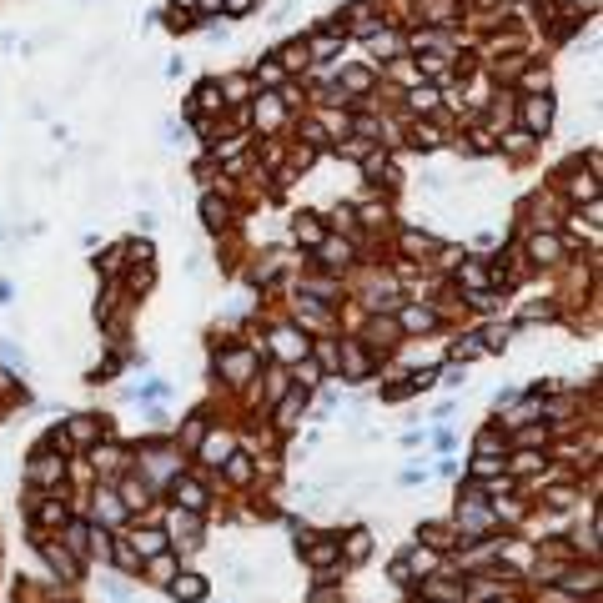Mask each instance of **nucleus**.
Wrapping results in <instances>:
<instances>
[{
    "label": "nucleus",
    "mask_w": 603,
    "mask_h": 603,
    "mask_svg": "<svg viewBox=\"0 0 603 603\" xmlns=\"http://www.w3.org/2000/svg\"><path fill=\"white\" fill-rule=\"evenodd\" d=\"M60 472H66V463H60V458H51V452H35L26 478H31L35 488H56V483H60Z\"/></svg>",
    "instance_id": "obj_1"
},
{
    "label": "nucleus",
    "mask_w": 603,
    "mask_h": 603,
    "mask_svg": "<svg viewBox=\"0 0 603 603\" xmlns=\"http://www.w3.org/2000/svg\"><path fill=\"white\" fill-rule=\"evenodd\" d=\"M171 598H176V603H201V598H206V578L176 573V578H171Z\"/></svg>",
    "instance_id": "obj_2"
},
{
    "label": "nucleus",
    "mask_w": 603,
    "mask_h": 603,
    "mask_svg": "<svg viewBox=\"0 0 603 603\" xmlns=\"http://www.w3.org/2000/svg\"><path fill=\"white\" fill-rule=\"evenodd\" d=\"M171 493H176V508H186V513H201V508H206V488L191 483V478H176V488H171Z\"/></svg>",
    "instance_id": "obj_3"
},
{
    "label": "nucleus",
    "mask_w": 603,
    "mask_h": 603,
    "mask_svg": "<svg viewBox=\"0 0 603 603\" xmlns=\"http://www.w3.org/2000/svg\"><path fill=\"white\" fill-rule=\"evenodd\" d=\"M523 121H528V131H548V126H553V101L548 96H533L523 106Z\"/></svg>",
    "instance_id": "obj_4"
},
{
    "label": "nucleus",
    "mask_w": 603,
    "mask_h": 603,
    "mask_svg": "<svg viewBox=\"0 0 603 603\" xmlns=\"http://www.w3.org/2000/svg\"><path fill=\"white\" fill-rule=\"evenodd\" d=\"M161 548H166V533H161V528H146V533L131 538V553H136V558H156Z\"/></svg>",
    "instance_id": "obj_5"
},
{
    "label": "nucleus",
    "mask_w": 603,
    "mask_h": 603,
    "mask_svg": "<svg viewBox=\"0 0 603 603\" xmlns=\"http://www.w3.org/2000/svg\"><path fill=\"white\" fill-rule=\"evenodd\" d=\"M40 553H46V558H51V568H56V573H66V584H76V578H81V568H76V563H71V558H66V553H60L56 543H40Z\"/></svg>",
    "instance_id": "obj_6"
},
{
    "label": "nucleus",
    "mask_w": 603,
    "mask_h": 603,
    "mask_svg": "<svg viewBox=\"0 0 603 603\" xmlns=\"http://www.w3.org/2000/svg\"><path fill=\"white\" fill-rule=\"evenodd\" d=\"M121 513H126V503L116 498V493H96V518H106V523H121Z\"/></svg>",
    "instance_id": "obj_7"
},
{
    "label": "nucleus",
    "mask_w": 603,
    "mask_h": 603,
    "mask_svg": "<svg viewBox=\"0 0 603 603\" xmlns=\"http://www.w3.org/2000/svg\"><path fill=\"white\" fill-rule=\"evenodd\" d=\"M272 342H276V352H282V357H307V337H297V332H287V327L276 332Z\"/></svg>",
    "instance_id": "obj_8"
},
{
    "label": "nucleus",
    "mask_w": 603,
    "mask_h": 603,
    "mask_svg": "<svg viewBox=\"0 0 603 603\" xmlns=\"http://www.w3.org/2000/svg\"><path fill=\"white\" fill-rule=\"evenodd\" d=\"M71 438L76 443H96L101 438V418H71Z\"/></svg>",
    "instance_id": "obj_9"
},
{
    "label": "nucleus",
    "mask_w": 603,
    "mask_h": 603,
    "mask_svg": "<svg viewBox=\"0 0 603 603\" xmlns=\"http://www.w3.org/2000/svg\"><path fill=\"white\" fill-rule=\"evenodd\" d=\"M402 327L407 332H427V327H433V312H427V307H402Z\"/></svg>",
    "instance_id": "obj_10"
},
{
    "label": "nucleus",
    "mask_w": 603,
    "mask_h": 603,
    "mask_svg": "<svg viewBox=\"0 0 603 603\" xmlns=\"http://www.w3.org/2000/svg\"><path fill=\"white\" fill-rule=\"evenodd\" d=\"M322 247V256H327V267H347L352 262V247L347 242H317Z\"/></svg>",
    "instance_id": "obj_11"
},
{
    "label": "nucleus",
    "mask_w": 603,
    "mask_h": 603,
    "mask_svg": "<svg viewBox=\"0 0 603 603\" xmlns=\"http://www.w3.org/2000/svg\"><path fill=\"white\" fill-rule=\"evenodd\" d=\"M427 593H433L438 603H463V588H452L447 578H433V584H427Z\"/></svg>",
    "instance_id": "obj_12"
},
{
    "label": "nucleus",
    "mask_w": 603,
    "mask_h": 603,
    "mask_svg": "<svg viewBox=\"0 0 603 603\" xmlns=\"http://www.w3.org/2000/svg\"><path fill=\"white\" fill-rule=\"evenodd\" d=\"M197 106H201V111H217V106H222V85H217V81H206L201 91H197Z\"/></svg>",
    "instance_id": "obj_13"
},
{
    "label": "nucleus",
    "mask_w": 603,
    "mask_h": 603,
    "mask_svg": "<svg viewBox=\"0 0 603 603\" xmlns=\"http://www.w3.org/2000/svg\"><path fill=\"white\" fill-rule=\"evenodd\" d=\"M121 463H126V452H121V447H106V452L96 447V468H101V472H116Z\"/></svg>",
    "instance_id": "obj_14"
},
{
    "label": "nucleus",
    "mask_w": 603,
    "mask_h": 603,
    "mask_svg": "<svg viewBox=\"0 0 603 603\" xmlns=\"http://www.w3.org/2000/svg\"><path fill=\"white\" fill-rule=\"evenodd\" d=\"M422 538H433V548H452V528L443 523H422Z\"/></svg>",
    "instance_id": "obj_15"
},
{
    "label": "nucleus",
    "mask_w": 603,
    "mask_h": 603,
    "mask_svg": "<svg viewBox=\"0 0 603 603\" xmlns=\"http://www.w3.org/2000/svg\"><path fill=\"white\" fill-rule=\"evenodd\" d=\"M438 106V85H418L413 91V111H433Z\"/></svg>",
    "instance_id": "obj_16"
},
{
    "label": "nucleus",
    "mask_w": 603,
    "mask_h": 603,
    "mask_svg": "<svg viewBox=\"0 0 603 603\" xmlns=\"http://www.w3.org/2000/svg\"><path fill=\"white\" fill-rule=\"evenodd\" d=\"M201 217H206V226H226V206H217V197H206L201 201Z\"/></svg>",
    "instance_id": "obj_17"
},
{
    "label": "nucleus",
    "mask_w": 603,
    "mask_h": 603,
    "mask_svg": "<svg viewBox=\"0 0 603 603\" xmlns=\"http://www.w3.org/2000/svg\"><path fill=\"white\" fill-rule=\"evenodd\" d=\"M533 256H538V262H553V256H558V242H553V236H533Z\"/></svg>",
    "instance_id": "obj_18"
},
{
    "label": "nucleus",
    "mask_w": 603,
    "mask_h": 603,
    "mask_svg": "<svg viewBox=\"0 0 603 603\" xmlns=\"http://www.w3.org/2000/svg\"><path fill=\"white\" fill-rule=\"evenodd\" d=\"M413 146L418 151H433L438 146V131H433V126H413Z\"/></svg>",
    "instance_id": "obj_19"
},
{
    "label": "nucleus",
    "mask_w": 603,
    "mask_h": 603,
    "mask_svg": "<svg viewBox=\"0 0 603 603\" xmlns=\"http://www.w3.org/2000/svg\"><path fill=\"white\" fill-rule=\"evenodd\" d=\"M402 247L413 251V256H418V251H433V236H422V231H407V236H402Z\"/></svg>",
    "instance_id": "obj_20"
},
{
    "label": "nucleus",
    "mask_w": 603,
    "mask_h": 603,
    "mask_svg": "<svg viewBox=\"0 0 603 603\" xmlns=\"http://www.w3.org/2000/svg\"><path fill=\"white\" fill-rule=\"evenodd\" d=\"M367 548H372V538H367V533H352V548H347V558H352V563H362V558H367Z\"/></svg>",
    "instance_id": "obj_21"
},
{
    "label": "nucleus",
    "mask_w": 603,
    "mask_h": 603,
    "mask_svg": "<svg viewBox=\"0 0 603 603\" xmlns=\"http://www.w3.org/2000/svg\"><path fill=\"white\" fill-rule=\"evenodd\" d=\"M282 66H287V71L307 66V46H287V51H282Z\"/></svg>",
    "instance_id": "obj_22"
},
{
    "label": "nucleus",
    "mask_w": 603,
    "mask_h": 603,
    "mask_svg": "<svg viewBox=\"0 0 603 603\" xmlns=\"http://www.w3.org/2000/svg\"><path fill=\"white\" fill-rule=\"evenodd\" d=\"M226 447H231V438H226V433H217V438L206 443V463H217V458H226Z\"/></svg>",
    "instance_id": "obj_23"
},
{
    "label": "nucleus",
    "mask_w": 603,
    "mask_h": 603,
    "mask_svg": "<svg viewBox=\"0 0 603 603\" xmlns=\"http://www.w3.org/2000/svg\"><path fill=\"white\" fill-rule=\"evenodd\" d=\"M126 498H131V503H126V508H146V498H151V488H146V483H126Z\"/></svg>",
    "instance_id": "obj_24"
},
{
    "label": "nucleus",
    "mask_w": 603,
    "mask_h": 603,
    "mask_svg": "<svg viewBox=\"0 0 603 603\" xmlns=\"http://www.w3.org/2000/svg\"><path fill=\"white\" fill-rule=\"evenodd\" d=\"M498 468H503V463H498V458H488V452H478V463H472V472H478V478H493Z\"/></svg>",
    "instance_id": "obj_25"
},
{
    "label": "nucleus",
    "mask_w": 603,
    "mask_h": 603,
    "mask_svg": "<svg viewBox=\"0 0 603 603\" xmlns=\"http://www.w3.org/2000/svg\"><path fill=\"white\" fill-rule=\"evenodd\" d=\"M317 217H297V236H302V242H322V231L312 226Z\"/></svg>",
    "instance_id": "obj_26"
},
{
    "label": "nucleus",
    "mask_w": 603,
    "mask_h": 603,
    "mask_svg": "<svg viewBox=\"0 0 603 603\" xmlns=\"http://www.w3.org/2000/svg\"><path fill=\"white\" fill-rule=\"evenodd\" d=\"M40 523H66V508H56V498H46V508H40Z\"/></svg>",
    "instance_id": "obj_27"
},
{
    "label": "nucleus",
    "mask_w": 603,
    "mask_h": 603,
    "mask_svg": "<svg viewBox=\"0 0 603 603\" xmlns=\"http://www.w3.org/2000/svg\"><path fill=\"white\" fill-rule=\"evenodd\" d=\"M478 342H483V337H463V342H458V357H478V352H483Z\"/></svg>",
    "instance_id": "obj_28"
},
{
    "label": "nucleus",
    "mask_w": 603,
    "mask_h": 603,
    "mask_svg": "<svg viewBox=\"0 0 603 603\" xmlns=\"http://www.w3.org/2000/svg\"><path fill=\"white\" fill-rule=\"evenodd\" d=\"M538 463H543V458H538V452H523V458H518V463H513V468H518V472H533Z\"/></svg>",
    "instance_id": "obj_29"
},
{
    "label": "nucleus",
    "mask_w": 603,
    "mask_h": 603,
    "mask_svg": "<svg viewBox=\"0 0 603 603\" xmlns=\"http://www.w3.org/2000/svg\"><path fill=\"white\" fill-rule=\"evenodd\" d=\"M217 6H222V0H201V10H217Z\"/></svg>",
    "instance_id": "obj_30"
},
{
    "label": "nucleus",
    "mask_w": 603,
    "mask_h": 603,
    "mask_svg": "<svg viewBox=\"0 0 603 603\" xmlns=\"http://www.w3.org/2000/svg\"><path fill=\"white\" fill-rule=\"evenodd\" d=\"M247 6H251V0H231V10H247Z\"/></svg>",
    "instance_id": "obj_31"
}]
</instances>
